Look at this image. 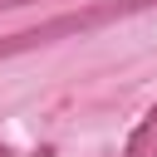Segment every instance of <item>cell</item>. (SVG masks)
<instances>
[{
    "instance_id": "6da1fadb",
    "label": "cell",
    "mask_w": 157,
    "mask_h": 157,
    "mask_svg": "<svg viewBox=\"0 0 157 157\" xmlns=\"http://www.w3.org/2000/svg\"><path fill=\"white\" fill-rule=\"evenodd\" d=\"M142 10H157V0H98L88 10H69V15H49L29 29H15V34H0V59L10 54H25V49H39V44H54V39H78V34H93L113 20H128V15H142Z\"/></svg>"
},
{
    "instance_id": "3957f363",
    "label": "cell",
    "mask_w": 157,
    "mask_h": 157,
    "mask_svg": "<svg viewBox=\"0 0 157 157\" xmlns=\"http://www.w3.org/2000/svg\"><path fill=\"white\" fill-rule=\"evenodd\" d=\"M20 5H34V0H0V10H20Z\"/></svg>"
},
{
    "instance_id": "7a4b0ae2",
    "label": "cell",
    "mask_w": 157,
    "mask_h": 157,
    "mask_svg": "<svg viewBox=\"0 0 157 157\" xmlns=\"http://www.w3.org/2000/svg\"><path fill=\"white\" fill-rule=\"evenodd\" d=\"M123 157H157V108H152V113L132 128V137H128Z\"/></svg>"
},
{
    "instance_id": "277c9868",
    "label": "cell",
    "mask_w": 157,
    "mask_h": 157,
    "mask_svg": "<svg viewBox=\"0 0 157 157\" xmlns=\"http://www.w3.org/2000/svg\"><path fill=\"white\" fill-rule=\"evenodd\" d=\"M0 157H5V147H0Z\"/></svg>"
}]
</instances>
